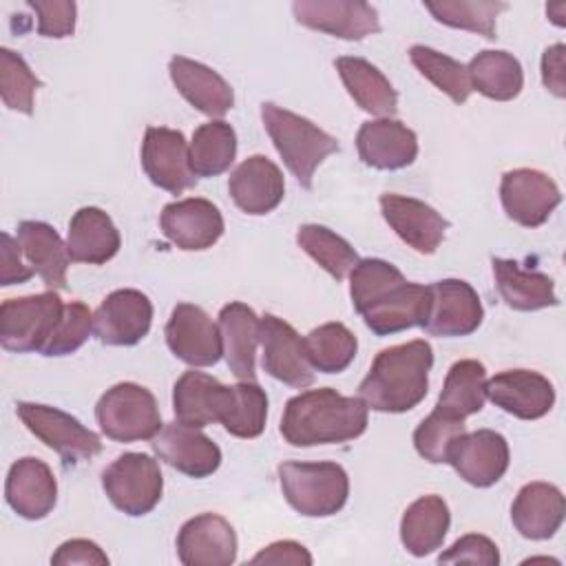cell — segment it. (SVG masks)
Here are the masks:
<instances>
[{
  "label": "cell",
  "instance_id": "cell-1",
  "mask_svg": "<svg viewBox=\"0 0 566 566\" xmlns=\"http://www.w3.org/2000/svg\"><path fill=\"white\" fill-rule=\"evenodd\" d=\"M365 429L367 405L332 387L310 389L290 398L281 418V436L292 447L340 444L363 436Z\"/></svg>",
  "mask_w": 566,
  "mask_h": 566
},
{
  "label": "cell",
  "instance_id": "cell-2",
  "mask_svg": "<svg viewBox=\"0 0 566 566\" xmlns=\"http://www.w3.org/2000/svg\"><path fill=\"white\" fill-rule=\"evenodd\" d=\"M433 349L416 338L376 354L367 376L358 385V398L367 409L382 413H405L420 405L429 389Z\"/></svg>",
  "mask_w": 566,
  "mask_h": 566
},
{
  "label": "cell",
  "instance_id": "cell-3",
  "mask_svg": "<svg viewBox=\"0 0 566 566\" xmlns=\"http://www.w3.org/2000/svg\"><path fill=\"white\" fill-rule=\"evenodd\" d=\"M261 119L287 170L303 188L310 190L314 172L323 159L338 153V139L307 117H301L272 102L261 104Z\"/></svg>",
  "mask_w": 566,
  "mask_h": 566
},
{
  "label": "cell",
  "instance_id": "cell-4",
  "mask_svg": "<svg viewBox=\"0 0 566 566\" xmlns=\"http://www.w3.org/2000/svg\"><path fill=\"white\" fill-rule=\"evenodd\" d=\"M276 473L287 504L305 517H329L347 502L349 478L336 462H283Z\"/></svg>",
  "mask_w": 566,
  "mask_h": 566
},
{
  "label": "cell",
  "instance_id": "cell-5",
  "mask_svg": "<svg viewBox=\"0 0 566 566\" xmlns=\"http://www.w3.org/2000/svg\"><path fill=\"white\" fill-rule=\"evenodd\" d=\"M95 416L102 433L117 442L153 440L164 427L155 396L137 382H117L106 389Z\"/></svg>",
  "mask_w": 566,
  "mask_h": 566
},
{
  "label": "cell",
  "instance_id": "cell-6",
  "mask_svg": "<svg viewBox=\"0 0 566 566\" xmlns=\"http://www.w3.org/2000/svg\"><path fill=\"white\" fill-rule=\"evenodd\" d=\"M64 314L57 292L7 298L0 305V343L9 352H42Z\"/></svg>",
  "mask_w": 566,
  "mask_h": 566
},
{
  "label": "cell",
  "instance_id": "cell-7",
  "mask_svg": "<svg viewBox=\"0 0 566 566\" xmlns=\"http://www.w3.org/2000/svg\"><path fill=\"white\" fill-rule=\"evenodd\" d=\"M102 489L117 511L139 517L159 504L164 475L155 458L128 451L102 471Z\"/></svg>",
  "mask_w": 566,
  "mask_h": 566
},
{
  "label": "cell",
  "instance_id": "cell-8",
  "mask_svg": "<svg viewBox=\"0 0 566 566\" xmlns=\"http://www.w3.org/2000/svg\"><path fill=\"white\" fill-rule=\"evenodd\" d=\"M15 407L24 427L49 449H53L66 467L91 460L102 451L99 436L86 429L75 416L38 402H18Z\"/></svg>",
  "mask_w": 566,
  "mask_h": 566
},
{
  "label": "cell",
  "instance_id": "cell-9",
  "mask_svg": "<svg viewBox=\"0 0 566 566\" xmlns=\"http://www.w3.org/2000/svg\"><path fill=\"white\" fill-rule=\"evenodd\" d=\"M500 199L511 221L524 228H539L559 206L562 192L546 172L515 168L502 175Z\"/></svg>",
  "mask_w": 566,
  "mask_h": 566
},
{
  "label": "cell",
  "instance_id": "cell-10",
  "mask_svg": "<svg viewBox=\"0 0 566 566\" xmlns=\"http://www.w3.org/2000/svg\"><path fill=\"white\" fill-rule=\"evenodd\" d=\"M168 349L190 367H210L223 356L219 325L192 303H177L166 323Z\"/></svg>",
  "mask_w": 566,
  "mask_h": 566
},
{
  "label": "cell",
  "instance_id": "cell-11",
  "mask_svg": "<svg viewBox=\"0 0 566 566\" xmlns=\"http://www.w3.org/2000/svg\"><path fill=\"white\" fill-rule=\"evenodd\" d=\"M259 343L263 347V369L272 378L296 389L314 382V367L305 349V338H301L290 323L274 314L261 316Z\"/></svg>",
  "mask_w": 566,
  "mask_h": 566
},
{
  "label": "cell",
  "instance_id": "cell-12",
  "mask_svg": "<svg viewBox=\"0 0 566 566\" xmlns=\"http://www.w3.org/2000/svg\"><path fill=\"white\" fill-rule=\"evenodd\" d=\"M142 168L148 179L172 195H181L197 184L190 168V153L181 130L148 126L142 142Z\"/></svg>",
  "mask_w": 566,
  "mask_h": 566
},
{
  "label": "cell",
  "instance_id": "cell-13",
  "mask_svg": "<svg viewBox=\"0 0 566 566\" xmlns=\"http://www.w3.org/2000/svg\"><path fill=\"white\" fill-rule=\"evenodd\" d=\"M429 292L431 305L422 327L431 336H469L482 325L484 307L471 283L462 279H442L431 283Z\"/></svg>",
  "mask_w": 566,
  "mask_h": 566
},
{
  "label": "cell",
  "instance_id": "cell-14",
  "mask_svg": "<svg viewBox=\"0 0 566 566\" xmlns=\"http://www.w3.org/2000/svg\"><path fill=\"white\" fill-rule=\"evenodd\" d=\"M153 323L150 298L133 287L111 292L93 314V332L104 345H137Z\"/></svg>",
  "mask_w": 566,
  "mask_h": 566
},
{
  "label": "cell",
  "instance_id": "cell-15",
  "mask_svg": "<svg viewBox=\"0 0 566 566\" xmlns=\"http://www.w3.org/2000/svg\"><path fill=\"white\" fill-rule=\"evenodd\" d=\"M298 24L358 42L380 31L378 11L358 0H296L292 4Z\"/></svg>",
  "mask_w": 566,
  "mask_h": 566
},
{
  "label": "cell",
  "instance_id": "cell-16",
  "mask_svg": "<svg viewBox=\"0 0 566 566\" xmlns=\"http://www.w3.org/2000/svg\"><path fill=\"white\" fill-rule=\"evenodd\" d=\"M509 442L502 433L493 429H478L462 433L451 451L447 462L458 471V475L478 489L493 486L509 469Z\"/></svg>",
  "mask_w": 566,
  "mask_h": 566
},
{
  "label": "cell",
  "instance_id": "cell-17",
  "mask_svg": "<svg viewBox=\"0 0 566 566\" xmlns=\"http://www.w3.org/2000/svg\"><path fill=\"white\" fill-rule=\"evenodd\" d=\"M155 455L190 478H208L221 464V449L197 427L168 422L150 442Z\"/></svg>",
  "mask_w": 566,
  "mask_h": 566
},
{
  "label": "cell",
  "instance_id": "cell-18",
  "mask_svg": "<svg viewBox=\"0 0 566 566\" xmlns=\"http://www.w3.org/2000/svg\"><path fill=\"white\" fill-rule=\"evenodd\" d=\"M177 555L184 566H230L237 559V533L217 513L195 515L177 533Z\"/></svg>",
  "mask_w": 566,
  "mask_h": 566
},
{
  "label": "cell",
  "instance_id": "cell-19",
  "mask_svg": "<svg viewBox=\"0 0 566 566\" xmlns=\"http://www.w3.org/2000/svg\"><path fill=\"white\" fill-rule=\"evenodd\" d=\"M159 228L179 250L197 252L208 250L219 241L223 234V217L212 201L188 197L164 206Z\"/></svg>",
  "mask_w": 566,
  "mask_h": 566
},
{
  "label": "cell",
  "instance_id": "cell-20",
  "mask_svg": "<svg viewBox=\"0 0 566 566\" xmlns=\"http://www.w3.org/2000/svg\"><path fill=\"white\" fill-rule=\"evenodd\" d=\"M486 398L520 420H537L555 405L553 382L533 369H506L486 380Z\"/></svg>",
  "mask_w": 566,
  "mask_h": 566
},
{
  "label": "cell",
  "instance_id": "cell-21",
  "mask_svg": "<svg viewBox=\"0 0 566 566\" xmlns=\"http://www.w3.org/2000/svg\"><path fill=\"white\" fill-rule=\"evenodd\" d=\"M234 398V385H221L203 371H184L172 387L175 418L190 427L223 422Z\"/></svg>",
  "mask_w": 566,
  "mask_h": 566
},
{
  "label": "cell",
  "instance_id": "cell-22",
  "mask_svg": "<svg viewBox=\"0 0 566 566\" xmlns=\"http://www.w3.org/2000/svg\"><path fill=\"white\" fill-rule=\"evenodd\" d=\"M380 212L389 228L420 254H433L449 228V221L436 208L396 192L380 197Z\"/></svg>",
  "mask_w": 566,
  "mask_h": 566
},
{
  "label": "cell",
  "instance_id": "cell-23",
  "mask_svg": "<svg viewBox=\"0 0 566 566\" xmlns=\"http://www.w3.org/2000/svg\"><path fill=\"white\" fill-rule=\"evenodd\" d=\"M7 504L24 520H44L57 502V482L51 467L33 455L11 464L4 484Z\"/></svg>",
  "mask_w": 566,
  "mask_h": 566
},
{
  "label": "cell",
  "instance_id": "cell-24",
  "mask_svg": "<svg viewBox=\"0 0 566 566\" xmlns=\"http://www.w3.org/2000/svg\"><path fill=\"white\" fill-rule=\"evenodd\" d=\"M356 146L360 161L376 170H400L418 157L416 133L391 117L365 122L358 128Z\"/></svg>",
  "mask_w": 566,
  "mask_h": 566
},
{
  "label": "cell",
  "instance_id": "cell-25",
  "mask_svg": "<svg viewBox=\"0 0 566 566\" xmlns=\"http://www.w3.org/2000/svg\"><path fill=\"white\" fill-rule=\"evenodd\" d=\"M228 190L239 210L259 217L272 212L283 201L285 181L281 168L272 159L252 155L232 170Z\"/></svg>",
  "mask_w": 566,
  "mask_h": 566
},
{
  "label": "cell",
  "instance_id": "cell-26",
  "mask_svg": "<svg viewBox=\"0 0 566 566\" xmlns=\"http://www.w3.org/2000/svg\"><path fill=\"white\" fill-rule=\"evenodd\" d=\"M431 305L429 285L402 281L360 312L376 336H389L422 325Z\"/></svg>",
  "mask_w": 566,
  "mask_h": 566
},
{
  "label": "cell",
  "instance_id": "cell-27",
  "mask_svg": "<svg viewBox=\"0 0 566 566\" xmlns=\"http://www.w3.org/2000/svg\"><path fill=\"white\" fill-rule=\"evenodd\" d=\"M168 73L181 97L199 113L221 117L232 108L234 91L214 69L197 60L175 55L168 64Z\"/></svg>",
  "mask_w": 566,
  "mask_h": 566
},
{
  "label": "cell",
  "instance_id": "cell-28",
  "mask_svg": "<svg viewBox=\"0 0 566 566\" xmlns=\"http://www.w3.org/2000/svg\"><path fill=\"white\" fill-rule=\"evenodd\" d=\"M261 318L241 301H232L219 312V332L223 345V358L230 371L245 382L256 380L254 354L259 345Z\"/></svg>",
  "mask_w": 566,
  "mask_h": 566
},
{
  "label": "cell",
  "instance_id": "cell-29",
  "mask_svg": "<svg viewBox=\"0 0 566 566\" xmlns=\"http://www.w3.org/2000/svg\"><path fill=\"white\" fill-rule=\"evenodd\" d=\"M564 495L555 484H524L511 506V520L517 533L526 539H548L564 522Z\"/></svg>",
  "mask_w": 566,
  "mask_h": 566
},
{
  "label": "cell",
  "instance_id": "cell-30",
  "mask_svg": "<svg viewBox=\"0 0 566 566\" xmlns=\"http://www.w3.org/2000/svg\"><path fill=\"white\" fill-rule=\"evenodd\" d=\"M119 245V230L104 210L86 206L71 217L66 234V250L71 261L102 265L117 254Z\"/></svg>",
  "mask_w": 566,
  "mask_h": 566
},
{
  "label": "cell",
  "instance_id": "cell-31",
  "mask_svg": "<svg viewBox=\"0 0 566 566\" xmlns=\"http://www.w3.org/2000/svg\"><path fill=\"white\" fill-rule=\"evenodd\" d=\"M18 243L33 274H38L49 290L66 287L71 256L53 226L44 221H22L18 226Z\"/></svg>",
  "mask_w": 566,
  "mask_h": 566
},
{
  "label": "cell",
  "instance_id": "cell-32",
  "mask_svg": "<svg viewBox=\"0 0 566 566\" xmlns=\"http://www.w3.org/2000/svg\"><path fill=\"white\" fill-rule=\"evenodd\" d=\"M334 66L349 97L365 111L378 117H391L398 111V93L391 82L371 62L356 55L334 60Z\"/></svg>",
  "mask_w": 566,
  "mask_h": 566
},
{
  "label": "cell",
  "instance_id": "cell-33",
  "mask_svg": "<svg viewBox=\"0 0 566 566\" xmlns=\"http://www.w3.org/2000/svg\"><path fill=\"white\" fill-rule=\"evenodd\" d=\"M495 287L502 301L517 312H535L544 307H555L559 303L555 294V283L548 274L522 270L511 259H491Z\"/></svg>",
  "mask_w": 566,
  "mask_h": 566
},
{
  "label": "cell",
  "instance_id": "cell-34",
  "mask_svg": "<svg viewBox=\"0 0 566 566\" xmlns=\"http://www.w3.org/2000/svg\"><path fill=\"white\" fill-rule=\"evenodd\" d=\"M451 513L440 495H422L407 506L400 520V542L413 557L438 551L447 537Z\"/></svg>",
  "mask_w": 566,
  "mask_h": 566
},
{
  "label": "cell",
  "instance_id": "cell-35",
  "mask_svg": "<svg viewBox=\"0 0 566 566\" xmlns=\"http://www.w3.org/2000/svg\"><path fill=\"white\" fill-rule=\"evenodd\" d=\"M471 91L495 102H511L522 93L524 71L517 57L506 51L486 49L471 57L467 66Z\"/></svg>",
  "mask_w": 566,
  "mask_h": 566
},
{
  "label": "cell",
  "instance_id": "cell-36",
  "mask_svg": "<svg viewBox=\"0 0 566 566\" xmlns=\"http://www.w3.org/2000/svg\"><path fill=\"white\" fill-rule=\"evenodd\" d=\"M486 369L480 360H455L444 378L438 405L442 411L467 418L478 413L486 400Z\"/></svg>",
  "mask_w": 566,
  "mask_h": 566
},
{
  "label": "cell",
  "instance_id": "cell-37",
  "mask_svg": "<svg viewBox=\"0 0 566 566\" xmlns=\"http://www.w3.org/2000/svg\"><path fill=\"white\" fill-rule=\"evenodd\" d=\"M190 168L197 177H217L230 168L237 157V133L223 119L201 124L190 139Z\"/></svg>",
  "mask_w": 566,
  "mask_h": 566
},
{
  "label": "cell",
  "instance_id": "cell-38",
  "mask_svg": "<svg viewBox=\"0 0 566 566\" xmlns=\"http://www.w3.org/2000/svg\"><path fill=\"white\" fill-rule=\"evenodd\" d=\"M296 243L336 281H343L360 261L356 250L340 234L318 223L301 226L296 232Z\"/></svg>",
  "mask_w": 566,
  "mask_h": 566
},
{
  "label": "cell",
  "instance_id": "cell-39",
  "mask_svg": "<svg viewBox=\"0 0 566 566\" xmlns=\"http://www.w3.org/2000/svg\"><path fill=\"white\" fill-rule=\"evenodd\" d=\"M305 349L314 369L323 374H338L352 365L358 340L347 325L325 323L305 336Z\"/></svg>",
  "mask_w": 566,
  "mask_h": 566
},
{
  "label": "cell",
  "instance_id": "cell-40",
  "mask_svg": "<svg viewBox=\"0 0 566 566\" xmlns=\"http://www.w3.org/2000/svg\"><path fill=\"white\" fill-rule=\"evenodd\" d=\"M409 60L420 71V75L447 93L455 104H464L469 99L471 84L464 64L424 44H413L409 49Z\"/></svg>",
  "mask_w": 566,
  "mask_h": 566
},
{
  "label": "cell",
  "instance_id": "cell-41",
  "mask_svg": "<svg viewBox=\"0 0 566 566\" xmlns=\"http://www.w3.org/2000/svg\"><path fill=\"white\" fill-rule=\"evenodd\" d=\"M431 15L453 29H464L486 40L495 38V18L506 9L504 2L493 0H442V2H424Z\"/></svg>",
  "mask_w": 566,
  "mask_h": 566
},
{
  "label": "cell",
  "instance_id": "cell-42",
  "mask_svg": "<svg viewBox=\"0 0 566 566\" xmlns=\"http://www.w3.org/2000/svg\"><path fill=\"white\" fill-rule=\"evenodd\" d=\"M407 281L402 272L382 259H360L349 272V296L354 310L360 314L391 287Z\"/></svg>",
  "mask_w": 566,
  "mask_h": 566
},
{
  "label": "cell",
  "instance_id": "cell-43",
  "mask_svg": "<svg viewBox=\"0 0 566 566\" xmlns=\"http://www.w3.org/2000/svg\"><path fill=\"white\" fill-rule=\"evenodd\" d=\"M467 431L464 418L451 416L436 407L413 431L416 451L431 464H442L449 458L453 442Z\"/></svg>",
  "mask_w": 566,
  "mask_h": 566
},
{
  "label": "cell",
  "instance_id": "cell-44",
  "mask_svg": "<svg viewBox=\"0 0 566 566\" xmlns=\"http://www.w3.org/2000/svg\"><path fill=\"white\" fill-rule=\"evenodd\" d=\"M265 418H268L265 391L256 385V380L254 382L239 380V385H234L232 407H230L226 420L221 422L223 429L230 436L250 440V438H256L263 433Z\"/></svg>",
  "mask_w": 566,
  "mask_h": 566
},
{
  "label": "cell",
  "instance_id": "cell-45",
  "mask_svg": "<svg viewBox=\"0 0 566 566\" xmlns=\"http://www.w3.org/2000/svg\"><path fill=\"white\" fill-rule=\"evenodd\" d=\"M42 82L33 75L24 57L7 46L0 49V95L7 108L22 115L33 113V97Z\"/></svg>",
  "mask_w": 566,
  "mask_h": 566
},
{
  "label": "cell",
  "instance_id": "cell-46",
  "mask_svg": "<svg viewBox=\"0 0 566 566\" xmlns=\"http://www.w3.org/2000/svg\"><path fill=\"white\" fill-rule=\"evenodd\" d=\"M93 332V312L82 301H71L64 305V314L49 336L40 354L44 356H69L77 352Z\"/></svg>",
  "mask_w": 566,
  "mask_h": 566
},
{
  "label": "cell",
  "instance_id": "cell-47",
  "mask_svg": "<svg viewBox=\"0 0 566 566\" xmlns=\"http://www.w3.org/2000/svg\"><path fill=\"white\" fill-rule=\"evenodd\" d=\"M38 15V33L44 38H69L75 31V2L73 0H29Z\"/></svg>",
  "mask_w": 566,
  "mask_h": 566
},
{
  "label": "cell",
  "instance_id": "cell-48",
  "mask_svg": "<svg viewBox=\"0 0 566 566\" xmlns=\"http://www.w3.org/2000/svg\"><path fill=\"white\" fill-rule=\"evenodd\" d=\"M440 564H484V566H497L500 564V551L495 542H491L484 535L469 533L462 535L458 542L451 544L440 557Z\"/></svg>",
  "mask_w": 566,
  "mask_h": 566
},
{
  "label": "cell",
  "instance_id": "cell-49",
  "mask_svg": "<svg viewBox=\"0 0 566 566\" xmlns=\"http://www.w3.org/2000/svg\"><path fill=\"white\" fill-rule=\"evenodd\" d=\"M53 566H108L106 553L91 539H66L57 546V551L51 555Z\"/></svg>",
  "mask_w": 566,
  "mask_h": 566
},
{
  "label": "cell",
  "instance_id": "cell-50",
  "mask_svg": "<svg viewBox=\"0 0 566 566\" xmlns=\"http://www.w3.org/2000/svg\"><path fill=\"white\" fill-rule=\"evenodd\" d=\"M22 250L18 239L2 232L0 234V285H15L27 283L33 276V270L29 263L22 261Z\"/></svg>",
  "mask_w": 566,
  "mask_h": 566
},
{
  "label": "cell",
  "instance_id": "cell-51",
  "mask_svg": "<svg viewBox=\"0 0 566 566\" xmlns=\"http://www.w3.org/2000/svg\"><path fill=\"white\" fill-rule=\"evenodd\" d=\"M250 564H274V566H281V564H292V566H310L312 564V555L307 553V548L294 539H281V542H274L265 548H261L252 559Z\"/></svg>",
  "mask_w": 566,
  "mask_h": 566
},
{
  "label": "cell",
  "instance_id": "cell-52",
  "mask_svg": "<svg viewBox=\"0 0 566 566\" xmlns=\"http://www.w3.org/2000/svg\"><path fill=\"white\" fill-rule=\"evenodd\" d=\"M542 82L555 97L566 95V86H564V44L562 42H557V44H553L544 51V55H542Z\"/></svg>",
  "mask_w": 566,
  "mask_h": 566
}]
</instances>
